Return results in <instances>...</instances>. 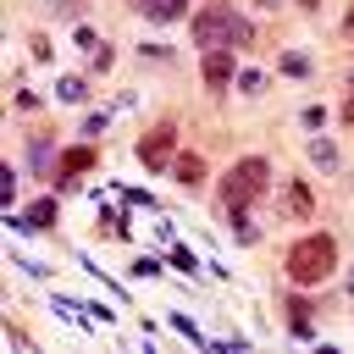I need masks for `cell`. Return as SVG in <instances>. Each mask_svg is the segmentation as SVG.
Segmentation results:
<instances>
[{"label": "cell", "instance_id": "cell-6", "mask_svg": "<svg viewBox=\"0 0 354 354\" xmlns=\"http://www.w3.org/2000/svg\"><path fill=\"white\" fill-rule=\"evenodd\" d=\"M205 83L210 88H227L232 83V50H205Z\"/></svg>", "mask_w": 354, "mask_h": 354}, {"label": "cell", "instance_id": "cell-5", "mask_svg": "<svg viewBox=\"0 0 354 354\" xmlns=\"http://www.w3.org/2000/svg\"><path fill=\"white\" fill-rule=\"evenodd\" d=\"M88 166H94V144H77V149H66V155H61V166H55V177H61V183L72 188V183H77V177H83Z\"/></svg>", "mask_w": 354, "mask_h": 354}, {"label": "cell", "instance_id": "cell-15", "mask_svg": "<svg viewBox=\"0 0 354 354\" xmlns=\"http://www.w3.org/2000/svg\"><path fill=\"white\" fill-rule=\"evenodd\" d=\"M343 33H348V39H354V6H348V17H343Z\"/></svg>", "mask_w": 354, "mask_h": 354}, {"label": "cell", "instance_id": "cell-3", "mask_svg": "<svg viewBox=\"0 0 354 354\" xmlns=\"http://www.w3.org/2000/svg\"><path fill=\"white\" fill-rule=\"evenodd\" d=\"M332 266H337V243L326 238V232H315V238H299L293 249H288V277L293 282H326L332 277Z\"/></svg>", "mask_w": 354, "mask_h": 354}, {"label": "cell", "instance_id": "cell-8", "mask_svg": "<svg viewBox=\"0 0 354 354\" xmlns=\"http://www.w3.org/2000/svg\"><path fill=\"white\" fill-rule=\"evenodd\" d=\"M171 171H177V183H183V188H199V183H205V160H199V155H177V160H171Z\"/></svg>", "mask_w": 354, "mask_h": 354}, {"label": "cell", "instance_id": "cell-11", "mask_svg": "<svg viewBox=\"0 0 354 354\" xmlns=\"http://www.w3.org/2000/svg\"><path fill=\"white\" fill-rule=\"evenodd\" d=\"M288 310H293V315H288V326H293V337H310V304H304V299H293Z\"/></svg>", "mask_w": 354, "mask_h": 354}, {"label": "cell", "instance_id": "cell-16", "mask_svg": "<svg viewBox=\"0 0 354 354\" xmlns=\"http://www.w3.org/2000/svg\"><path fill=\"white\" fill-rule=\"evenodd\" d=\"M299 6H304V11H315V6H321V0H299Z\"/></svg>", "mask_w": 354, "mask_h": 354}, {"label": "cell", "instance_id": "cell-13", "mask_svg": "<svg viewBox=\"0 0 354 354\" xmlns=\"http://www.w3.org/2000/svg\"><path fill=\"white\" fill-rule=\"evenodd\" d=\"M282 72H288V77H304V72H310V61H304L299 50H288V55H282Z\"/></svg>", "mask_w": 354, "mask_h": 354}, {"label": "cell", "instance_id": "cell-7", "mask_svg": "<svg viewBox=\"0 0 354 354\" xmlns=\"http://www.w3.org/2000/svg\"><path fill=\"white\" fill-rule=\"evenodd\" d=\"M138 11H144L149 22H177V17L188 11V0H138Z\"/></svg>", "mask_w": 354, "mask_h": 354}, {"label": "cell", "instance_id": "cell-1", "mask_svg": "<svg viewBox=\"0 0 354 354\" xmlns=\"http://www.w3.org/2000/svg\"><path fill=\"white\" fill-rule=\"evenodd\" d=\"M249 39H254L249 17H238L227 0H210V6L194 17V44H199V50H243Z\"/></svg>", "mask_w": 354, "mask_h": 354}, {"label": "cell", "instance_id": "cell-14", "mask_svg": "<svg viewBox=\"0 0 354 354\" xmlns=\"http://www.w3.org/2000/svg\"><path fill=\"white\" fill-rule=\"evenodd\" d=\"M310 155H315V160H321V166H332V160H337V155H332V144H321V138H315V144H310Z\"/></svg>", "mask_w": 354, "mask_h": 354}, {"label": "cell", "instance_id": "cell-9", "mask_svg": "<svg viewBox=\"0 0 354 354\" xmlns=\"http://www.w3.org/2000/svg\"><path fill=\"white\" fill-rule=\"evenodd\" d=\"M282 210H288V216H310V210H315L310 188H304V183H288V194H282Z\"/></svg>", "mask_w": 354, "mask_h": 354}, {"label": "cell", "instance_id": "cell-10", "mask_svg": "<svg viewBox=\"0 0 354 354\" xmlns=\"http://www.w3.org/2000/svg\"><path fill=\"white\" fill-rule=\"evenodd\" d=\"M55 221V199H39V205H28V216H22V227H50Z\"/></svg>", "mask_w": 354, "mask_h": 354}, {"label": "cell", "instance_id": "cell-17", "mask_svg": "<svg viewBox=\"0 0 354 354\" xmlns=\"http://www.w3.org/2000/svg\"><path fill=\"white\" fill-rule=\"evenodd\" d=\"M260 6H277V0H260Z\"/></svg>", "mask_w": 354, "mask_h": 354}, {"label": "cell", "instance_id": "cell-12", "mask_svg": "<svg viewBox=\"0 0 354 354\" xmlns=\"http://www.w3.org/2000/svg\"><path fill=\"white\" fill-rule=\"evenodd\" d=\"M55 94H61V100H83V94H88V83H83V77H61V83H55Z\"/></svg>", "mask_w": 354, "mask_h": 354}, {"label": "cell", "instance_id": "cell-4", "mask_svg": "<svg viewBox=\"0 0 354 354\" xmlns=\"http://www.w3.org/2000/svg\"><path fill=\"white\" fill-rule=\"evenodd\" d=\"M138 160H144L149 171H160V166H171V160H177V127H171V122H160V127H149V133H144V144H138Z\"/></svg>", "mask_w": 354, "mask_h": 354}, {"label": "cell", "instance_id": "cell-2", "mask_svg": "<svg viewBox=\"0 0 354 354\" xmlns=\"http://www.w3.org/2000/svg\"><path fill=\"white\" fill-rule=\"evenodd\" d=\"M266 177H271V166H266L260 155H243V160L221 177V205H227V216L238 221V232H243V238H254V227H243V210L266 194Z\"/></svg>", "mask_w": 354, "mask_h": 354}]
</instances>
